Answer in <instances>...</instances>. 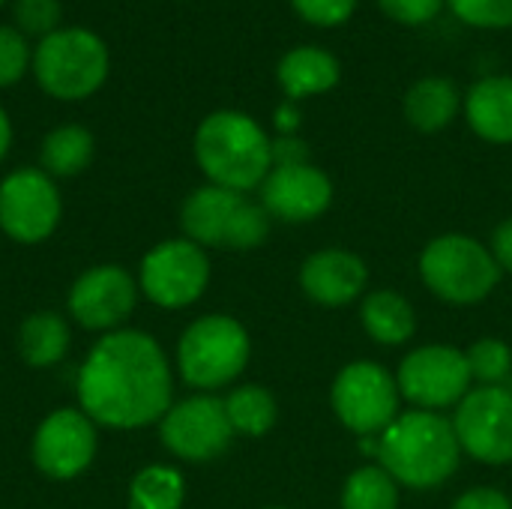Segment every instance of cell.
Masks as SVG:
<instances>
[{
	"label": "cell",
	"instance_id": "obj_1",
	"mask_svg": "<svg viewBox=\"0 0 512 509\" xmlns=\"http://www.w3.org/2000/svg\"><path fill=\"white\" fill-rule=\"evenodd\" d=\"M75 396L78 408L102 429L153 426L174 405L171 363L144 330L105 333L78 366Z\"/></svg>",
	"mask_w": 512,
	"mask_h": 509
},
{
	"label": "cell",
	"instance_id": "obj_2",
	"mask_svg": "<svg viewBox=\"0 0 512 509\" xmlns=\"http://www.w3.org/2000/svg\"><path fill=\"white\" fill-rule=\"evenodd\" d=\"M462 459L453 420L435 411H405L378 435V465L408 489L444 486Z\"/></svg>",
	"mask_w": 512,
	"mask_h": 509
},
{
	"label": "cell",
	"instance_id": "obj_3",
	"mask_svg": "<svg viewBox=\"0 0 512 509\" xmlns=\"http://www.w3.org/2000/svg\"><path fill=\"white\" fill-rule=\"evenodd\" d=\"M195 162L213 186L249 192L273 168V141L243 111H213L195 129Z\"/></svg>",
	"mask_w": 512,
	"mask_h": 509
},
{
	"label": "cell",
	"instance_id": "obj_4",
	"mask_svg": "<svg viewBox=\"0 0 512 509\" xmlns=\"http://www.w3.org/2000/svg\"><path fill=\"white\" fill-rule=\"evenodd\" d=\"M30 69L48 96L60 102H78L105 84L111 57L99 33L87 27H57L36 42Z\"/></svg>",
	"mask_w": 512,
	"mask_h": 509
},
{
	"label": "cell",
	"instance_id": "obj_5",
	"mask_svg": "<svg viewBox=\"0 0 512 509\" xmlns=\"http://www.w3.org/2000/svg\"><path fill=\"white\" fill-rule=\"evenodd\" d=\"M183 237L201 249H258L270 234V213L243 192L198 186L180 207Z\"/></svg>",
	"mask_w": 512,
	"mask_h": 509
},
{
	"label": "cell",
	"instance_id": "obj_6",
	"mask_svg": "<svg viewBox=\"0 0 512 509\" xmlns=\"http://www.w3.org/2000/svg\"><path fill=\"white\" fill-rule=\"evenodd\" d=\"M249 354L252 342L237 318L204 315L177 342V372L198 393H216L243 375Z\"/></svg>",
	"mask_w": 512,
	"mask_h": 509
},
{
	"label": "cell",
	"instance_id": "obj_7",
	"mask_svg": "<svg viewBox=\"0 0 512 509\" xmlns=\"http://www.w3.org/2000/svg\"><path fill=\"white\" fill-rule=\"evenodd\" d=\"M420 276L435 297L456 306H471L495 291L501 282V267L480 240L468 234H441L423 249Z\"/></svg>",
	"mask_w": 512,
	"mask_h": 509
},
{
	"label": "cell",
	"instance_id": "obj_8",
	"mask_svg": "<svg viewBox=\"0 0 512 509\" xmlns=\"http://www.w3.org/2000/svg\"><path fill=\"white\" fill-rule=\"evenodd\" d=\"M210 285L207 249L186 237L156 243L138 267L141 294L159 309H186L204 297Z\"/></svg>",
	"mask_w": 512,
	"mask_h": 509
},
{
	"label": "cell",
	"instance_id": "obj_9",
	"mask_svg": "<svg viewBox=\"0 0 512 509\" xmlns=\"http://www.w3.org/2000/svg\"><path fill=\"white\" fill-rule=\"evenodd\" d=\"M399 384L396 378L369 360H357L348 363L330 390V402L333 411L339 417V423L351 432H357L360 438L366 435H381L402 411H399Z\"/></svg>",
	"mask_w": 512,
	"mask_h": 509
},
{
	"label": "cell",
	"instance_id": "obj_10",
	"mask_svg": "<svg viewBox=\"0 0 512 509\" xmlns=\"http://www.w3.org/2000/svg\"><path fill=\"white\" fill-rule=\"evenodd\" d=\"M63 216V198L42 168H18L0 180V231L21 243H45Z\"/></svg>",
	"mask_w": 512,
	"mask_h": 509
},
{
	"label": "cell",
	"instance_id": "obj_11",
	"mask_svg": "<svg viewBox=\"0 0 512 509\" xmlns=\"http://www.w3.org/2000/svg\"><path fill=\"white\" fill-rule=\"evenodd\" d=\"M159 441L171 456L192 465L219 459L234 441V429L225 414V399L213 393H198L183 402H174L159 420Z\"/></svg>",
	"mask_w": 512,
	"mask_h": 509
},
{
	"label": "cell",
	"instance_id": "obj_12",
	"mask_svg": "<svg viewBox=\"0 0 512 509\" xmlns=\"http://www.w3.org/2000/svg\"><path fill=\"white\" fill-rule=\"evenodd\" d=\"M96 450L99 426L81 408L51 411L45 420H39L30 441L33 468L54 483H69L81 477L93 465Z\"/></svg>",
	"mask_w": 512,
	"mask_h": 509
},
{
	"label": "cell",
	"instance_id": "obj_13",
	"mask_svg": "<svg viewBox=\"0 0 512 509\" xmlns=\"http://www.w3.org/2000/svg\"><path fill=\"white\" fill-rule=\"evenodd\" d=\"M471 381L465 351L450 345H423L411 351L396 372L399 393L420 411L459 405L471 393Z\"/></svg>",
	"mask_w": 512,
	"mask_h": 509
},
{
	"label": "cell",
	"instance_id": "obj_14",
	"mask_svg": "<svg viewBox=\"0 0 512 509\" xmlns=\"http://www.w3.org/2000/svg\"><path fill=\"white\" fill-rule=\"evenodd\" d=\"M138 279L120 264L87 267L69 288V318L90 333H114L138 306Z\"/></svg>",
	"mask_w": 512,
	"mask_h": 509
},
{
	"label": "cell",
	"instance_id": "obj_15",
	"mask_svg": "<svg viewBox=\"0 0 512 509\" xmlns=\"http://www.w3.org/2000/svg\"><path fill=\"white\" fill-rule=\"evenodd\" d=\"M462 453L501 468L512 462V393L504 387H474L453 417Z\"/></svg>",
	"mask_w": 512,
	"mask_h": 509
},
{
	"label": "cell",
	"instance_id": "obj_16",
	"mask_svg": "<svg viewBox=\"0 0 512 509\" xmlns=\"http://www.w3.org/2000/svg\"><path fill=\"white\" fill-rule=\"evenodd\" d=\"M333 201L330 177L315 165H273L261 183V207L270 219L312 222Z\"/></svg>",
	"mask_w": 512,
	"mask_h": 509
},
{
	"label": "cell",
	"instance_id": "obj_17",
	"mask_svg": "<svg viewBox=\"0 0 512 509\" xmlns=\"http://www.w3.org/2000/svg\"><path fill=\"white\" fill-rule=\"evenodd\" d=\"M369 267L345 249H321L300 267V288L321 306H345L366 291Z\"/></svg>",
	"mask_w": 512,
	"mask_h": 509
},
{
	"label": "cell",
	"instance_id": "obj_18",
	"mask_svg": "<svg viewBox=\"0 0 512 509\" xmlns=\"http://www.w3.org/2000/svg\"><path fill=\"white\" fill-rule=\"evenodd\" d=\"M471 129L492 144H512V75L477 81L465 99Z\"/></svg>",
	"mask_w": 512,
	"mask_h": 509
},
{
	"label": "cell",
	"instance_id": "obj_19",
	"mask_svg": "<svg viewBox=\"0 0 512 509\" xmlns=\"http://www.w3.org/2000/svg\"><path fill=\"white\" fill-rule=\"evenodd\" d=\"M339 75H342L339 60L315 45L291 48L276 66V78L291 102L333 90L339 84Z\"/></svg>",
	"mask_w": 512,
	"mask_h": 509
},
{
	"label": "cell",
	"instance_id": "obj_20",
	"mask_svg": "<svg viewBox=\"0 0 512 509\" xmlns=\"http://www.w3.org/2000/svg\"><path fill=\"white\" fill-rule=\"evenodd\" d=\"M363 330L378 345H405L417 333V315L414 306L390 288L372 291L360 306Z\"/></svg>",
	"mask_w": 512,
	"mask_h": 509
},
{
	"label": "cell",
	"instance_id": "obj_21",
	"mask_svg": "<svg viewBox=\"0 0 512 509\" xmlns=\"http://www.w3.org/2000/svg\"><path fill=\"white\" fill-rule=\"evenodd\" d=\"M69 324L57 312H33L18 327V357L30 369H51L69 351Z\"/></svg>",
	"mask_w": 512,
	"mask_h": 509
},
{
	"label": "cell",
	"instance_id": "obj_22",
	"mask_svg": "<svg viewBox=\"0 0 512 509\" xmlns=\"http://www.w3.org/2000/svg\"><path fill=\"white\" fill-rule=\"evenodd\" d=\"M93 153H96L93 132L81 123H63L42 138L39 168L54 180L57 177H78L93 162Z\"/></svg>",
	"mask_w": 512,
	"mask_h": 509
},
{
	"label": "cell",
	"instance_id": "obj_23",
	"mask_svg": "<svg viewBox=\"0 0 512 509\" xmlns=\"http://www.w3.org/2000/svg\"><path fill=\"white\" fill-rule=\"evenodd\" d=\"M459 111V90L450 78H420L405 96V117L420 132H441Z\"/></svg>",
	"mask_w": 512,
	"mask_h": 509
},
{
	"label": "cell",
	"instance_id": "obj_24",
	"mask_svg": "<svg viewBox=\"0 0 512 509\" xmlns=\"http://www.w3.org/2000/svg\"><path fill=\"white\" fill-rule=\"evenodd\" d=\"M225 414H228V423H231L234 435L261 438L276 426L279 408H276V399H273V393L267 387L243 384V387H234L225 396Z\"/></svg>",
	"mask_w": 512,
	"mask_h": 509
},
{
	"label": "cell",
	"instance_id": "obj_25",
	"mask_svg": "<svg viewBox=\"0 0 512 509\" xmlns=\"http://www.w3.org/2000/svg\"><path fill=\"white\" fill-rule=\"evenodd\" d=\"M186 480L171 465H147L129 483V509H183Z\"/></svg>",
	"mask_w": 512,
	"mask_h": 509
},
{
	"label": "cell",
	"instance_id": "obj_26",
	"mask_svg": "<svg viewBox=\"0 0 512 509\" xmlns=\"http://www.w3.org/2000/svg\"><path fill=\"white\" fill-rule=\"evenodd\" d=\"M342 509H399V483L381 465H366L345 480Z\"/></svg>",
	"mask_w": 512,
	"mask_h": 509
},
{
	"label": "cell",
	"instance_id": "obj_27",
	"mask_svg": "<svg viewBox=\"0 0 512 509\" xmlns=\"http://www.w3.org/2000/svg\"><path fill=\"white\" fill-rule=\"evenodd\" d=\"M468 369L471 378L480 381L483 387H501V381L512 372V351L507 342L501 339H480L468 348Z\"/></svg>",
	"mask_w": 512,
	"mask_h": 509
},
{
	"label": "cell",
	"instance_id": "obj_28",
	"mask_svg": "<svg viewBox=\"0 0 512 509\" xmlns=\"http://www.w3.org/2000/svg\"><path fill=\"white\" fill-rule=\"evenodd\" d=\"M33 63V48L18 27L0 24V90L12 87L24 78Z\"/></svg>",
	"mask_w": 512,
	"mask_h": 509
},
{
	"label": "cell",
	"instance_id": "obj_29",
	"mask_svg": "<svg viewBox=\"0 0 512 509\" xmlns=\"http://www.w3.org/2000/svg\"><path fill=\"white\" fill-rule=\"evenodd\" d=\"M12 15H15V27L24 36L42 39L57 30L63 6H60V0H15Z\"/></svg>",
	"mask_w": 512,
	"mask_h": 509
},
{
	"label": "cell",
	"instance_id": "obj_30",
	"mask_svg": "<svg viewBox=\"0 0 512 509\" xmlns=\"http://www.w3.org/2000/svg\"><path fill=\"white\" fill-rule=\"evenodd\" d=\"M450 6L474 27H512V0H450Z\"/></svg>",
	"mask_w": 512,
	"mask_h": 509
},
{
	"label": "cell",
	"instance_id": "obj_31",
	"mask_svg": "<svg viewBox=\"0 0 512 509\" xmlns=\"http://www.w3.org/2000/svg\"><path fill=\"white\" fill-rule=\"evenodd\" d=\"M300 18L318 27H336L351 18L357 0H291Z\"/></svg>",
	"mask_w": 512,
	"mask_h": 509
},
{
	"label": "cell",
	"instance_id": "obj_32",
	"mask_svg": "<svg viewBox=\"0 0 512 509\" xmlns=\"http://www.w3.org/2000/svg\"><path fill=\"white\" fill-rule=\"evenodd\" d=\"M378 3L390 18H396L402 24H426L444 6V0H378Z\"/></svg>",
	"mask_w": 512,
	"mask_h": 509
},
{
	"label": "cell",
	"instance_id": "obj_33",
	"mask_svg": "<svg viewBox=\"0 0 512 509\" xmlns=\"http://www.w3.org/2000/svg\"><path fill=\"white\" fill-rule=\"evenodd\" d=\"M309 147L297 135H279L273 141V165H306Z\"/></svg>",
	"mask_w": 512,
	"mask_h": 509
},
{
	"label": "cell",
	"instance_id": "obj_34",
	"mask_svg": "<svg viewBox=\"0 0 512 509\" xmlns=\"http://www.w3.org/2000/svg\"><path fill=\"white\" fill-rule=\"evenodd\" d=\"M453 509H512V504L498 489H471L462 498H456Z\"/></svg>",
	"mask_w": 512,
	"mask_h": 509
},
{
	"label": "cell",
	"instance_id": "obj_35",
	"mask_svg": "<svg viewBox=\"0 0 512 509\" xmlns=\"http://www.w3.org/2000/svg\"><path fill=\"white\" fill-rule=\"evenodd\" d=\"M489 252L495 258V264L501 267V273H512V219H504L495 231H492V243Z\"/></svg>",
	"mask_w": 512,
	"mask_h": 509
},
{
	"label": "cell",
	"instance_id": "obj_36",
	"mask_svg": "<svg viewBox=\"0 0 512 509\" xmlns=\"http://www.w3.org/2000/svg\"><path fill=\"white\" fill-rule=\"evenodd\" d=\"M276 126H279V132L282 135H294L297 132V126H300V114H297V108L288 102V105H282L279 111H276Z\"/></svg>",
	"mask_w": 512,
	"mask_h": 509
},
{
	"label": "cell",
	"instance_id": "obj_37",
	"mask_svg": "<svg viewBox=\"0 0 512 509\" xmlns=\"http://www.w3.org/2000/svg\"><path fill=\"white\" fill-rule=\"evenodd\" d=\"M9 147H12V123H9V114L0 105V162L6 159Z\"/></svg>",
	"mask_w": 512,
	"mask_h": 509
},
{
	"label": "cell",
	"instance_id": "obj_38",
	"mask_svg": "<svg viewBox=\"0 0 512 509\" xmlns=\"http://www.w3.org/2000/svg\"><path fill=\"white\" fill-rule=\"evenodd\" d=\"M267 509H282V507H267Z\"/></svg>",
	"mask_w": 512,
	"mask_h": 509
},
{
	"label": "cell",
	"instance_id": "obj_39",
	"mask_svg": "<svg viewBox=\"0 0 512 509\" xmlns=\"http://www.w3.org/2000/svg\"><path fill=\"white\" fill-rule=\"evenodd\" d=\"M3 3H6V0H0V6H3Z\"/></svg>",
	"mask_w": 512,
	"mask_h": 509
}]
</instances>
